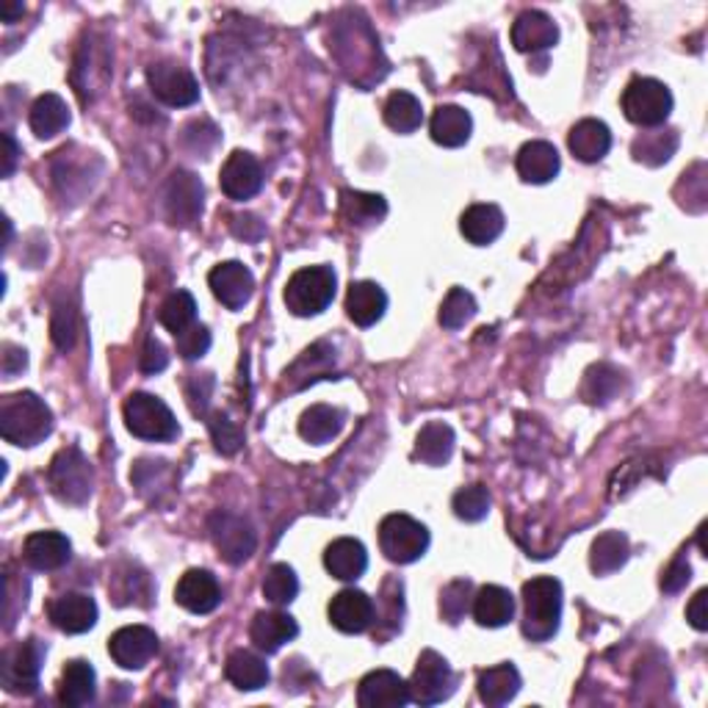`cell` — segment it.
I'll return each mask as SVG.
<instances>
[{
	"mask_svg": "<svg viewBox=\"0 0 708 708\" xmlns=\"http://www.w3.org/2000/svg\"><path fill=\"white\" fill-rule=\"evenodd\" d=\"M50 432L53 413L36 393L20 391L3 396V402H0V435H3V440L31 449V446L42 443Z\"/></svg>",
	"mask_w": 708,
	"mask_h": 708,
	"instance_id": "1",
	"label": "cell"
},
{
	"mask_svg": "<svg viewBox=\"0 0 708 708\" xmlns=\"http://www.w3.org/2000/svg\"><path fill=\"white\" fill-rule=\"evenodd\" d=\"M562 620V584L551 576H537L524 584V637L531 642L551 640Z\"/></svg>",
	"mask_w": 708,
	"mask_h": 708,
	"instance_id": "2",
	"label": "cell"
},
{
	"mask_svg": "<svg viewBox=\"0 0 708 708\" xmlns=\"http://www.w3.org/2000/svg\"><path fill=\"white\" fill-rule=\"evenodd\" d=\"M338 289V277L333 266H305L294 271V277L285 285V305L294 316L311 318L329 307Z\"/></svg>",
	"mask_w": 708,
	"mask_h": 708,
	"instance_id": "3",
	"label": "cell"
},
{
	"mask_svg": "<svg viewBox=\"0 0 708 708\" xmlns=\"http://www.w3.org/2000/svg\"><path fill=\"white\" fill-rule=\"evenodd\" d=\"M125 427L133 438L150 440V443H169L178 438L180 427L175 420L172 409L153 393H131L125 398Z\"/></svg>",
	"mask_w": 708,
	"mask_h": 708,
	"instance_id": "4",
	"label": "cell"
},
{
	"mask_svg": "<svg viewBox=\"0 0 708 708\" xmlns=\"http://www.w3.org/2000/svg\"><path fill=\"white\" fill-rule=\"evenodd\" d=\"M622 114L640 127H659L673 114V92L656 78H633L622 92Z\"/></svg>",
	"mask_w": 708,
	"mask_h": 708,
	"instance_id": "5",
	"label": "cell"
},
{
	"mask_svg": "<svg viewBox=\"0 0 708 708\" xmlns=\"http://www.w3.org/2000/svg\"><path fill=\"white\" fill-rule=\"evenodd\" d=\"M47 482H50V490L61 502L87 504L94 490V471L87 457L81 454V449L69 446V449H61L53 457Z\"/></svg>",
	"mask_w": 708,
	"mask_h": 708,
	"instance_id": "6",
	"label": "cell"
},
{
	"mask_svg": "<svg viewBox=\"0 0 708 708\" xmlns=\"http://www.w3.org/2000/svg\"><path fill=\"white\" fill-rule=\"evenodd\" d=\"M380 548L391 562L413 564L429 548V531L420 520L393 513L380 524Z\"/></svg>",
	"mask_w": 708,
	"mask_h": 708,
	"instance_id": "7",
	"label": "cell"
},
{
	"mask_svg": "<svg viewBox=\"0 0 708 708\" xmlns=\"http://www.w3.org/2000/svg\"><path fill=\"white\" fill-rule=\"evenodd\" d=\"M409 700L418 706H438L449 700L457 689V675L451 664L440 653L424 651L415 664V673L409 678Z\"/></svg>",
	"mask_w": 708,
	"mask_h": 708,
	"instance_id": "8",
	"label": "cell"
},
{
	"mask_svg": "<svg viewBox=\"0 0 708 708\" xmlns=\"http://www.w3.org/2000/svg\"><path fill=\"white\" fill-rule=\"evenodd\" d=\"M45 662V648L40 640H25L7 648L0 659V681L12 695H34L40 689V670Z\"/></svg>",
	"mask_w": 708,
	"mask_h": 708,
	"instance_id": "9",
	"label": "cell"
},
{
	"mask_svg": "<svg viewBox=\"0 0 708 708\" xmlns=\"http://www.w3.org/2000/svg\"><path fill=\"white\" fill-rule=\"evenodd\" d=\"M147 83L150 92L169 109H186L200 100V83L191 76V69L178 61H158L147 67Z\"/></svg>",
	"mask_w": 708,
	"mask_h": 708,
	"instance_id": "10",
	"label": "cell"
},
{
	"mask_svg": "<svg viewBox=\"0 0 708 708\" xmlns=\"http://www.w3.org/2000/svg\"><path fill=\"white\" fill-rule=\"evenodd\" d=\"M207 531H211V540H214L216 551L231 564L247 562L255 553V546H258V535H255V529L249 526V520L238 518V515L233 513L211 515Z\"/></svg>",
	"mask_w": 708,
	"mask_h": 708,
	"instance_id": "11",
	"label": "cell"
},
{
	"mask_svg": "<svg viewBox=\"0 0 708 708\" xmlns=\"http://www.w3.org/2000/svg\"><path fill=\"white\" fill-rule=\"evenodd\" d=\"M164 200H167L169 222L178 227H191L202 216V200H205L202 180L196 178L194 172L178 169V172H172V178L167 180Z\"/></svg>",
	"mask_w": 708,
	"mask_h": 708,
	"instance_id": "12",
	"label": "cell"
},
{
	"mask_svg": "<svg viewBox=\"0 0 708 708\" xmlns=\"http://www.w3.org/2000/svg\"><path fill=\"white\" fill-rule=\"evenodd\" d=\"M109 653L122 670H142L158 653V637L147 626H125L109 640Z\"/></svg>",
	"mask_w": 708,
	"mask_h": 708,
	"instance_id": "13",
	"label": "cell"
},
{
	"mask_svg": "<svg viewBox=\"0 0 708 708\" xmlns=\"http://www.w3.org/2000/svg\"><path fill=\"white\" fill-rule=\"evenodd\" d=\"M207 285L214 291L216 300L227 307V311H238L247 305L255 294V277L238 260H225V263L214 266L207 274Z\"/></svg>",
	"mask_w": 708,
	"mask_h": 708,
	"instance_id": "14",
	"label": "cell"
},
{
	"mask_svg": "<svg viewBox=\"0 0 708 708\" xmlns=\"http://www.w3.org/2000/svg\"><path fill=\"white\" fill-rule=\"evenodd\" d=\"M220 186L231 200H252L263 189V169H260L258 158L244 150L231 153L220 172Z\"/></svg>",
	"mask_w": 708,
	"mask_h": 708,
	"instance_id": "15",
	"label": "cell"
},
{
	"mask_svg": "<svg viewBox=\"0 0 708 708\" xmlns=\"http://www.w3.org/2000/svg\"><path fill=\"white\" fill-rule=\"evenodd\" d=\"M327 615L340 633H363L374 622V600L363 589H340L329 600Z\"/></svg>",
	"mask_w": 708,
	"mask_h": 708,
	"instance_id": "16",
	"label": "cell"
},
{
	"mask_svg": "<svg viewBox=\"0 0 708 708\" xmlns=\"http://www.w3.org/2000/svg\"><path fill=\"white\" fill-rule=\"evenodd\" d=\"M175 600L191 615H211L222 604V587L214 573L194 567V571H186L180 576L178 587H175Z\"/></svg>",
	"mask_w": 708,
	"mask_h": 708,
	"instance_id": "17",
	"label": "cell"
},
{
	"mask_svg": "<svg viewBox=\"0 0 708 708\" xmlns=\"http://www.w3.org/2000/svg\"><path fill=\"white\" fill-rule=\"evenodd\" d=\"M358 703L363 708H402L409 703V686L393 670H374L360 681Z\"/></svg>",
	"mask_w": 708,
	"mask_h": 708,
	"instance_id": "18",
	"label": "cell"
},
{
	"mask_svg": "<svg viewBox=\"0 0 708 708\" xmlns=\"http://www.w3.org/2000/svg\"><path fill=\"white\" fill-rule=\"evenodd\" d=\"M69 557H72V546L61 531H34L23 542V562L31 571H58L69 562Z\"/></svg>",
	"mask_w": 708,
	"mask_h": 708,
	"instance_id": "19",
	"label": "cell"
},
{
	"mask_svg": "<svg viewBox=\"0 0 708 708\" xmlns=\"http://www.w3.org/2000/svg\"><path fill=\"white\" fill-rule=\"evenodd\" d=\"M47 617L64 633H87L98 622V604L83 593H64L47 606Z\"/></svg>",
	"mask_w": 708,
	"mask_h": 708,
	"instance_id": "20",
	"label": "cell"
},
{
	"mask_svg": "<svg viewBox=\"0 0 708 708\" xmlns=\"http://www.w3.org/2000/svg\"><path fill=\"white\" fill-rule=\"evenodd\" d=\"M324 567L338 582H358L369 567V553H366L363 542L355 537H338L324 551Z\"/></svg>",
	"mask_w": 708,
	"mask_h": 708,
	"instance_id": "21",
	"label": "cell"
},
{
	"mask_svg": "<svg viewBox=\"0 0 708 708\" xmlns=\"http://www.w3.org/2000/svg\"><path fill=\"white\" fill-rule=\"evenodd\" d=\"M296 633H300V626L285 611H258L249 626V640L263 653H277L282 645L296 640Z\"/></svg>",
	"mask_w": 708,
	"mask_h": 708,
	"instance_id": "22",
	"label": "cell"
},
{
	"mask_svg": "<svg viewBox=\"0 0 708 708\" xmlns=\"http://www.w3.org/2000/svg\"><path fill=\"white\" fill-rule=\"evenodd\" d=\"M559 42V29L546 12H529L518 14L513 23V45L518 53H540L548 50Z\"/></svg>",
	"mask_w": 708,
	"mask_h": 708,
	"instance_id": "23",
	"label": "cell"
},
{
	"mask_svg": "<svg viewBox=\"0 0 708 708\" xmlns=\"http://www.w3.org/2000/svg\"><path fill=\"white\" fill-rule=\"evenodd\" d=\"M518 175L524 183H551L559 175V167H562V158H559L557 147L551 142H526L518 153Z\"/></svg>",
	"mask_w": 708,
	"mask_h": 708,
	"instance_id": "24",
	"label": "cell"
},
{
	"mask_svg": "<svg viewBox=\"0 0 708 708\" xmlns=\"http://www.w3.org/2000/svg\"><path fill=\"white\" fill-rule=\"evenodd\" d=\"M387 311V294L382 285L371 280L351 282L349 294H346V316L358 327H374Z\"/></svg>",
	"mask_w": 708,
	"mask_h": 708,
	"instance_id": "25",
	"label": "cell"
},
{
	"mask_svg": "<svg viewBox=\"0 0 708 708\" xmlns=\"http://www.w3.org/2000/svg\"><path fill=\"white\" fill-rule=\"evenodd\" d=\"M98 695V675H94V667L83 659H72V662L64 664L61 684H58V700L69 708H81L89 706Z\"/></svg>",
	"mask_w": 708,
	"mask_h": 708,
	"instance_id": "26",
	"label": "cell"
},
{
	"mask_svg": "<svg viewBox=\"0 0 708 708\" xmlns=\"http://www.w3.org/2000/svg\"><path fill=\"white\" fill-rule=\"evenodd\" d=\"M471 609L482 628H504L515 617V595L498 584H487L473 595Z\"/></svg>",
	"mask_w": 708,
	"mask_h": 708,
	"instance_id": "27",
	"label": "cell"
},
{
	"mask_svg": "<svg viewBox=\"0 0 708 708\" xmlns=\"http://www.w3.org/2000/svg\"><path fill=\"white\" fill-rule=\"evenodd\" d=\"M460 233L473 244V247H487L504 233V214L498 205L479 202L471 205L460 220Z\"/></svg>",
	"mask_w": 708,
	"mask_h": 708,
	"instance_id": "28",
	"label": "cell"
},
{
	"mask_svg": "<svg viewBox=\"0 0 708 708\" xmlns=\"http://www.w3.org/2000/svg\"><path fill=\"white\" fill-rule=\"evenodd\" d=\"M567 147H571V153L578 161L598 164L609 153L611 133L600 120H582L573 125L571 136H567Z\"/></svg>",
	"mask_w": 708,
	"mask_h": 708,
	"instance_id": "29",
	"label": "cell"
},
{
	"mask_svg": "<svg viewBox=\"0 0 708 708\" xmlns=\"http://www.w3.org/2000/svg\"><path fill=\"white\" fill-rule=\"evenodd\" d=\"M346 424L344 409L333 407V404H313L311 409H305L300 418V435L302 440L313 446L329 443L333 438H338L340 429Z\"/></svg>",
	"mask_w": 708,
	"mask_h": 708,
	"instance_id": "30",
	"label": "cell"
},
{
	"mask_svg": "<svg viewBox=\"0 0 708 708\" xmlns=\"http://www.w3.org/2000/svg\"><path fill=\"white\" fill-rule=\"evenodd\" d=\"M451 454H454V429L443 420L427 424L415 438V460H420L424 465H446Z\"/></svg>",
	"mask_w": 708,
	"mask_h": 708,
	"instance_id": "31",
	"label": "cell"
},
{
	"mask_svg": "<svg viewBox=\"0 0 708 708\" xmlns=\"http://www.w3.org/2000/svg\"><path fill=\"white\" fill-rule=\"evenodd\" d=\"M429 133L440 147H462L473 133V120L460 105H440L429 122Z\"/></svg>",
	"mask_w": 708,
	"mask_h": 708,
	"instance_id": "32",
	"label": "cell"
},
{
	"mask_svg": "<svg viewBox=\"0 0 708 708\" xmlns=\"http://www.w3.org/2000/svg\"><path fill=\"white\" fill-rule=\"evenodd\" d=\"M479 697L487 706H507L520 692V673L515 664H495L479 673Z\"/></svg>",
	"mask_w": 708,
	"mask_h": 708,
	"instance_id": "33",
	"label": "cell"
},
{
	"mask_svg": "<svg viewBox=\"0 0 708 708\" xmlns=\"http://www.w3.org/2000/svg\"><path fill=\"white\" fill-rule=\"evenodd\" d=\"M628 557H631L628 537L622 531H604L595 537L593 548H589V567L595 576H609V573L620 571Z\"/></svg>",
	"mask_w": 708,
	"mask_h": 708,
	"instance_id": "34",
	"label": "cell"
},
{
	"mask_svg": "<svg viewBox=\"0 0 708 708\" xmlns=\"http://www.w3.org/2000/svg\"><path fill=\"white\" fill-rule=\"evenodd\" d=\"M225 675H227V681H231V684L241 692L263 689L271 678V673H269V667H266L263 659L252 651H244V648L241 651H233L231 656H227Z\"/></svg>",
	"mask_w": 708,
	"mask_h": 708,
	"instance_id": "35",
	"label": "cell"
},
{
	"mask_svg": "<svg viewBox=\"0 0 708 708\" xmlns=\"http://www.w3.org/2000/svg\"><path fill=\"white\" fill-rule=\"evenodd\" d=\"M29 125L36 133V138H53L61 131H67L69 109L64 103V98H58L53 92L36 98L29 111Z\"/></svg>",
	"mask_w": 708,
	"mask_h": 708,
	"instance_id": "36",
	"label": "cell"
},
{
	"mask_svg": "<svg viewBox=\"0 0 708 708\" xmlns=\"http://www.w3.org/2000/svg\"><path fill=\"white\" fill-rule=\"evenodd\" d=\"M340 214L349 225L371 227L380 225L387 214V202L380 194H366V191H340Z\"/></svg>",
	"mask_w": 708,
	"mask_h": 708,
	"instance_id": "37",
	"label": "cell"
},
{
	"mask_svg": "<svg viewBox=\"0 0 708 708\" xmlns=\"http://www.w3.org/2000/svg\"><path fill=\"white\" fill-rule=\"evenodd\" d=\"M678 150V133L675 131H648L633 138L631 156L633 161L645 164V167H662Z\"/></svg>",
	"mask_w": 708,
	"mask_h": 708,
	"instance_id": "38",
	"label": "cell"
},
{
	"mask_svg": "<svg viewBox=\"0 0 708 708\" xmlns=\"http://www.w3.org/2000/svg\"><path fill=\"white\" fill-rule=\"evenodd\" d=\"M333 366H335L333 346L322 340V344H313L311 349L302 351V358L285 371V377L294 382V387H305L307 382H316L322 380V377H327Z\"/></svg>",
	"mask_w": 708,
	"mask_h": 708,
	"instance_id": "39",
	"label": "cell"
},
{
	"mask_svg": "<svg viewBox=\"0 0 708 708\" xmlns=\"http://www.w3.org/2000/svg\"><path fill=\"white\" fill-rule=\"evenodd\" d=\"M382 116H385V125L396 133H413L418 131L420 122H424V109H420V100L409 92H393L391 98L385 100V109H382Z\"/></svg>",
	"mask_w": 708,
	"mask_h": 708,
	"instance_id": "40",
	"label": "cell"
},
{
	"mask_svg": "<svg viewBox=\"0 0 708 708\" xmlns=\"http://www.w3.org/2000/svg\"><path fill=\"white\" fill-rule=\"evenodd\" d=\"M300 595V578L285 562L271 564L263 578V598L274 606H289Z\"/></svg>",
	"mask_w": 708,
	"mask_h": 708,
	"instance_id": "41",
	"label": "cell"
},
{
	"mask_svg": "<svg viewBox=\"0 0 708 708\" xmlns=\"http://www.w3.org/2000/svg\"><path fill=\"white\" fill-rule=\"evenodd\" d=\"M194 318H196V302L189 291H175V294H169L167 300H164L161 311H158V322H161L175 338H178L180 333H186L191 324H196Z\"/></svg>",
	"mask_w": 708,
	"mask_h": 708,
	"instance_id": "42",
	"label": "cell"
},
{
	"mask_svg": "<svg viewBox=\"0 0 708 708\" xmlns=\"http://www.w3.org/2000/svg\"><path fill=\"white\" fill-rule=\"evenodd\" d=\"M451 509H454L457 518L465 520V524H479V520H484L490 513L487 487H484V484H471V487H462L460 493H454Z\"/></svg>",
	"mask_w": 708,
	"mask_h": 708,
	"instance_id": "43",
	"label": "cell"
},
{
	"mask_svg": "<svg viewBox=\"0 0 708 708\" xmlns=\"http://www.w3.org/2000/svg\"><path fill=\"white\" fill-rule=\"evenodd\" d=\"M81 72H87V76H89V83H87V89H83L81 98L92 100V94L100 92V81L94 76L100 72V76H103L105 81H109V76H111L109 58H105L103 47L92 45V42H87V45H83L81 56H78V61H76V78L81 76Z\"/></svg>",
	"mask_w": 708,
	"mask_h": 708,
	"instance_id": "44",
	"label": "cell"
},
{
	"mask_svg": "<svg viewBox=\"0 0 708 708\" xmlns=\"http://www.w3.org/2000/svg\"><path fill=\"white\" fill-rule=\"evenodd\" d=\"M473 604V584L468 578H457V582L446 584L443 593H440V615H443L446 622H460L465 617V611L471 609Z\"/></svg>",
	"mask_w": 708,
	"mask_h": 708,
	"instance_id": "45",
	"label": "cell"
},
{
	"mask_svg": "<svg viewBox=\"0 0 708 708\" xmlns=\"http://www.w3.org/2000/svg\"><path fill=\"white\" fill-rule=\"evenodd\" d=\"M473 316H476V300H473V294H468L465 289H451L449 296L443 300V305H440L438 318L446 329H460L465 327Z\"/></svg>",
	"mask_w": 708,
	"mask_h": 708,
	"instance_id": "46",
	"label": "cell"
},
{
	"mask_svg": "<svg viewBox=\"0 0 708 708\" xmlns=\"http://www.w3.org/2000/svg\"><path fill=\"white\" fill-rule=\"evenodd\" d=\"M207 429H211V438H214L216 449H220L222 454H236L244 446L241 429H238L225 413H220V409L207 415Z\"/></svg>",
	"mask_w": 708,
	"mask_h": 708,
	"instance_id": "47",
	"label": "cell"
},
{
	"mask_svg": "<svg viewBox=\"0 0 708 708\" xmlns=\"http://www.w3.org/2000/svg\"><path fill=\"white\" fill-rule=\"evenodd\" d=\"M178 355L183 360H200L202 355H207V349H211V329L205 327V324H191L186 333H180L178 338Z\"/></svg>",
	"mask_w": 708,
	"mask_h": 708,
	"instance_id": "48",
	"label": "cell"
},
{
	"mask_svg": "<svg viewBox=\"0 0 708 708\" xmlns=\"http://www.w3.org/2000/svg\"><path fill=\"white\" fill-rule=\"evenodd\" d=\"M53 344L58 346L61 351L72 349L78 335V324H76V311L72 307L58 305L56 313H53Z\"/></svg>",
	"mask_w": 708,
	"mask_h": 708,
	"instance_id": "49",
	"label": "cell"
},
{
	"mask_svg": "<svg viewBox=\"0 0 708 708\" xmlns=\"http://www.w3.org/2000/svg\"><path fill=\"white\" fill-rule=\"evenodd\" d=\"M211 391H214V377L211 374H191V380L186 382V396H189L191 413L205 415L207 402H211Z\"/></svg>",
	"mask_w": 708,
	"mask_h": 708,
	"instance_id": "50",
	"label": "cell"
},
{
	"mask_svg": "<svg viewBox=\"0 0 708 708\" xmlns=\"http://www.w3.org/2000/svg\"><path fill=\"white\" fill-rule=\"evenodd\" d=\"M689 578H692L689 562H686L684 557H678L673 559V564L662 573V589L664 593H681V589L689 584Z\"/></svg>",
	"mask_w": 708,
	"mask_h": 708,
	"instance_id": "51",
	"label": "cell"
},
{
	"mask_svg": "<svg viewBox=\"0 0 708 708\" xmlns=\"http://www.w3.org/2000/svg\"><path fill=\"white\" fill-rule=\"evenodd\" d=\"M138 366H142V371L145 374H158V371H164L169 366V355L167 349H164L161 340L150 338L145 344V351H142V360H138Z\"/></svg>",
	"mask_w": 708,
	"mask_h": 708,
	"instance_id": "52",
	"label": "cell"
},
{
	"mask_svg": "<svg viewBox=\"0 0 708 708\" xmlns=\"http://www.w3.org/2000/svg\"><path fill=\"white\" fill-rule=\"evenodd\" d=\"M686 620L695 631H708V589H700L686 606Z\"/></svg>",
	"mask_w": 708,
	"mask_h": 708,
	"instance_id": "53",
	"label": "cell"
},
{
	"mask_svg": "<svg viewBox=\"0 0 708 708\" xmlns=\"http://www.w3.org/2000/svg\"><path fill=\"white\" fill-rule=\"evenodd\" d=\"M3 363H0V369H3V377H9V380H12V377H18L20 371L25 369V366H29V358H25V349H20V346H14V344H7L3 346Z\"/></svg>",
	"mask_w": 708,
	"mask_h": 708,
	"instance_id": "54",
	"label": "cell"
},
{
	"mask_svg": "<svg viewBox=\"0 0 708 708\" xmlns=\"http://www.w3.org/2000/svg\"><path fill=\"white\" fill-rule=\"evenodd\" d=\"M3 147H7V153H3V178H12L14 167H18V142H14L12 133H3Z\"/></svg>",
	"mask_w": 708,
	"mask_h": 708,
	"instance_id": "55",
	"label": "cell"
},
{
	"mask_svg": "<svg viewBox=\"0 0 708 708\" xmlns=\"http://www.w3.org/2000/svg\"><path fill=\"white\" fill-rule=\"evenodd\" d=\"M249 227L258 233H263V225L258 222V216H236L233 220V233H236L238 238H247V241H255V236L249 233Z\"/></svg>",
	"mask_w": 708,
	"mask_h": 708,
	"instance_id": "56",
	"label": "cell"
},
{
	"mask_svg": "<svg viewBox=\"0 0 708 708\" xmlns=\"http://www.w3.org/2000/svg\"><path fill=\"white\" fill-rule=\"evenodd\" d=\"M0 14H3V23H14L18 18H23V3H3Z\"/></svg>",
	"mask_w": 708,
	"mask_h": 708,
	"instance_id": "57",
	"label": "cell"
}]
</instances>
